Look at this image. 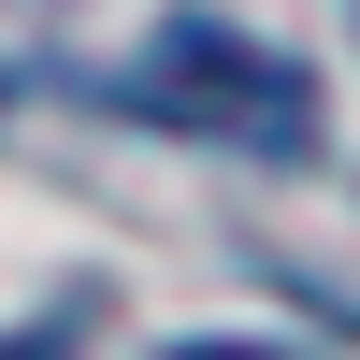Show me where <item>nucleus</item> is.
I'll use <instances>...</instances> for the list:
<instances>
[{
	"label": "nucleus",
	"mask_w": 360,
	"mask_h": 360,
	"mask_svg": "<svg viewBox=\"0 0 360 360\" xmlns=\"http://www.w3.org/2000/svg\"><path fill=\"white\" fill-rule=\"evenodd\" d=\"M101 101L115 115H144V130H188V144H245V159H317V72L288 44H259V29H231V15H173V29H144V58L130 72H101Z\"/></svg>",
	"instance_id": "obj_1"
}]
</instances>
